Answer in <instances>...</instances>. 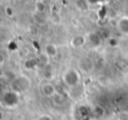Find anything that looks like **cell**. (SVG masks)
<instances>
[{
	"mask_svg": "<svg viewBox=\"0 0 128 120\" xmlns=\"http://www.w3.org/2000/svg\"><path fill=\"white\" fill-rule=\"evenodd\" d=\"M36 8H37V11L40 13H42L45 9V4L44 2H36Z\"/></svg>",
	"mask_w": 128,
	"mask_h": 120,
	"instance_id": "cell-14",
	"label": "cell"
},
{
	"mask_svg": "<svg viewBox=\"0 0 128 120\" xmlns=\"http://www.w3.org/2000/svg\"><path fill=\"white\" fill-rule=\"evenodd\" d=\"M117 26L118 30L122 34V35H128V16H122L117 20Z\"/></svg>",
	"mask_w": 128,
	"mask_h": 120,
	"instance_id": "cell-6",
	"label": "cell"
},
{
	"mask_svg": "<svg viewBox=\"0 0 128 120\" xmlns=\"http://www.w3.org/2000/svg\"><path fill=\"white\" fill-rule=\"evenodd\" d=\"M52 100H53V102L55 103V105H58V106H61V105H63L64 103V98H63V96L61 93H56L55 96L52 98Z\"/></svg>",
	"mask_w": 128,
	"mask_h": 120,
	"instance_id": "cell-12",
	"label": "cell"
},
{
	"mask_svg": "<svg viewBox=\"0 0 128 120\" xmlns=\"http://www.w3.org/2000/svg\"><path fill=\"white\" fill-rule=\"evenodd\" d=\"M44 53L46 55H48L50 57H55L58 53V46L53 43H50V44H46L44 47Z\"/></svg>",
	"mask_w": 128,
	"mask_h": 120,
	"instance_id": "cell-8",
	"label": "cell"
},
{
	"mask_svg": "<svg viewBox=\"0 0 128 120\" xmlns=\"http://www.w3.org/2000/svg\"><path fill=\"white\" fill-rule=\"evenodd\" d=\"M50 18H51V20H52V22H53V24H60V21H61L60 15H58V12H53Z\"/></svg>",
	"mask_w": 128,
	"mask_h": 120,
	"instance_id": "cell-13",
	"label": "cell"
},
{
	"mask_svg": "<svg viewBox=\"0 0 128 120\" xmlns=\"http://www.w3.org/2000/svg\"><path fill=\"white\" fill-rule=\"evenodd\" d=\"M18 103H19V93L12 91V90H8V91L2 93L1 105L4 108H14Z\"/></svg>",
	"mask_w": 128,
	"mask_h": 120,
	"instance_id": "cell-3",
	"label": "cell"
},
{
	"mask_svg": "<svg viewBox=\"0 0 128 120\" xmlns=\"http://www.w3.org/2000/svg\"><path fill=\"white\" fill-rule=\"evenodd\" d=\"M86 37H84L83 35H76L71 39L70 44L73 48H81L86 45Z\"/></svg>",
	"mask_w": 128,
	"mask_h": 120,
	"instance_id": "cell-7",
	"label": "cell"
},
{
	"mask_svg": "<svg viewBox=\"0 0 128 120\" xmlns=\"http://www.w3.org/2000/svg\"><path fill=\"white\" fill-rule=\"evenodd\" d=\"M62 80L68 87L70 88H76L80 84L81 81V76L80 73L78 72V70L75 69H68L62 75Z\"/></svg>",
	"mask_w": 128,
	"mask_h": 120,
	"instance_id": "cell-1",
	"label": "cell"
},
{
	"mask_svg": "<svg viewBox=\"0 0 128 120\" xmlns=\"http://www.w3.org/2000/svg\"><path fill=\"white\" fill-rule=\"evenodd\" d=\"M50 58H51V57H50L48 55H46L45 53L40 54V55L38 56V61H40V63L43 65V66H47V65H48Z\"/></svg>",
	"mask_w": 128,
	"mask_h": 120,
	"instance_id": "cell-10",
	"label": "cell"
},
{
	"mask_svg": "<svg viewBox=\"0 0 128 120\" xmlns=\"http://www.w3.org/2000/svg\"><path fill=\"white\" fill-rule=\"evenodd\" d=\"M4 11H6V15L9 16V17H11V16L14 15V10H12V8H11V7H6Z\"/></svg>",
	"mask_w": 128,
	"mask_h": 120,
	"instance_id": "cell-16",
	"label": "cell"
},
{
	"mask_svg": "<svg viewBox=\"0 0 128 120\" xmlns=\"http://www.w3.org/2000/svg\"><path fill=\"white\" fill-rule=\"evenodd\" d=\"M86 43L89 44L90 47L97 48V47H99L100 44H101V37H100V35L98 33L92 31V33L88 34V36H86Z\"/></svg>",
	"mask_w": 128,
	"mask_h": 120,
	"instance_id": "cell-5",
	"label": "cell"
},
{
	"mask_svg": "<svg viewBox=\"0 0 128 120\" xmlns=\"http://www.w3.org/2000/svg\"><path fill=\"white\" fill-rule=\"evenodd\" d=\"M75 7L78 10L86 12L90 8V0H75Z\"/></svg>",
	"mask_w": 128,
	"mask_h": 120,
	"instance_id": "cell-9",
	"label": "cell"
},
{
	"mask_svg": "<svg viewBox=\"0 0 128 120\" xmlns=\"http://www.w3.org/2000/svg\"><path fill=\"white\" fill-rule=\"evenodd\" d=\"M37 120H52V118L48 116V115H45V116H42V117H40Z\"/></svg>",
	"mask_w": 128,
	"mask_h": 120,
	"instance_id": "cell-17",
	"label": "cell"
},
{
	"mask_svg": "<svg viewBox=\"0 0 128 120\" xmlns=\"http://www.w3.org/2000/svg\"><path fill=\"white\" fill-rule=\"evenodd\" d=\"M11 85V89L12 91L17 92V93H22V92L26 91L29 87H30V80H29L27 76L24 75H19V76H16L10 83Z\"/></svg>",
	"mask_w": 128,
	"mask_h": 120,
	"instance_id": "cell-2",
	"label": "cell"
},
{
	"mask_svg": "<svg viewBox=\"0 0 128 120\" xmlns=\"http://www.w3.org/2000/svg\"><path fill=\"white\" fill-rule=\"evenodd\" d=\"M108 43H109V45H110V46H117L118 45V40L116 39V38H114V37H111V38H109L108 39Z\"/></svg>",
	"mask_w": 128,
	"mask_h": 120,
	"instance_id": "cell-15",
	"label": "cell"
},
{
	"mask_svg": "<svg viewBox=\"0 0 128 120\" xmlns=\"http://www.w3.org/2000/svg\"><path fill=\"white\" fill-rule=\"evenodd\" d=\"M36 2H44V0H36Z\"/></svg>",
	"mask_w": 128,
	"mask_h": 120,
	"instance_id": "cell-18",
	"label": "cell"
},
{
	"mask_svg": "<svg viewBox=\"0 0 128 120\" xmlns=\"http://www.w3.org/2000/svg\"><path fill=\"white\" fill-rule=\"evenodd\" d=\"M40 92L44 97H47V98H53L58 92H56V89L54 87V84H52L51 82H44L40 85Z\"/></svg>",
	"mask_w": 128,
	"mask_h": 120,
	"instance_id": "cell-4",
	"label": "cell"
},
{
	"mask_svg": "<svg viewBox=\"0 0 128 120\" xmlns=\"http://www.w3.org/2000/svg\"><path fill=\"white\" fill-rule=\"evenodd\" d=\"M37 63H40L38 58H29L28 61H26L25 66H26V69H33V67H35L37 65Z\"/></svg>",
	"mask_w": 128,
	"mask_h": 120,
	"instance_id": "cell-11",
	"label": "cell"
}]
</instances>
